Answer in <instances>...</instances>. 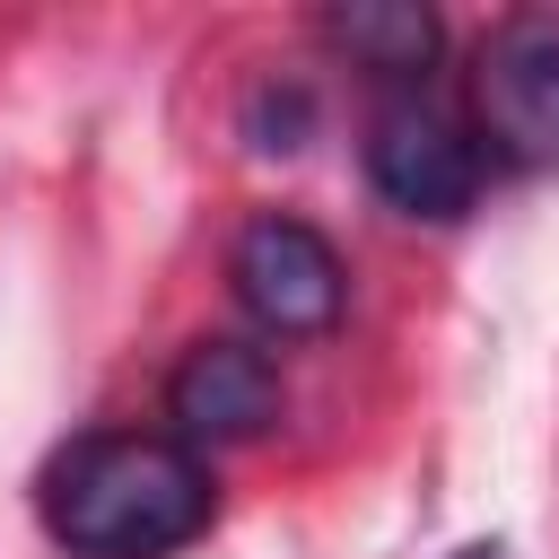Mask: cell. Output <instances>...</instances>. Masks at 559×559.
<instances>
[{
	"mask_svg": "<svg viewBox=\"0 0 559 559\" xmlns=\"http://www.w3.org/2000/svg\"><path fill=\"white\" fill-rule=\"evenodd\" d=\"M454 559H507V550H498V542H463Z\"/></svg>",
	"mask_w": 559,
	"mask_h": 559,
	"instance_id": "obj_7",
	"label": "cell"
},
{
	"mask_svg": "<svg viewBox=\"0 0 559 559\" xmlns=\"http://www.w3.org/2000/svg\"><path fill=\"white\" fill-rule=\"evenodd\" d=\"M480 175H489V148L472 140L463 114H445L419 87L376 105V122H367V183H376L384 210L445 227V218H463L480 201Z\"/></svg>",
	"mask_w": 559,
	"mask_h": 559,
	"instance_id": "obj_2",
	"label": "cell"
},
{
	"mask_svg": "<svg viewBox=\"0 0 559 559\" xmlns=\"http://www.w3.org/2000/svg\"><path fill=\"white\" fill-rule=\"evenodd\" d=\"M323 35H332V52H349L358 70H376L393 87H419L437 61V17L419 0H349L323 17Z\"/></svg>",
	"mask_w": 559,
	"mask_h": 559,
	"instance_id": "obj_6",
	"label": "cell"
},
{
	"mask_svg": "<svg viewBox=\"0 0 559 559\" xmlns=\"http://www.w3.org/2000/svg\"><path fill=\"white\" fill-rule=\"evenodd\" d=\"M35 507L70 559H166L210 533V463L183 437L96 428L44 463Z\"/></svg>",
	"mask_w": 559,
	"mask_h": 559,
	"instance_id": "obj_1",
	"label": "cell"
},
{
	"mask_svg": "<svg viewBox=\"0 0 559 559\" xmlns=\"http://www.w3.org/2000/svg\"><path fill=\"white\" fill-rule=\"evenodd\" d=\"M472 140L542 166L559 157V9H515L472 52Z\"/></svg>",
	"mask_w": 559,
	"mask_h": 559,
	"instance_id": "obj_3",
	"label": "cell"
},
{
	"mask_svg": "<svg viewBox=\"0 0 559 559\" xmlns=\"http://www.w3.org/2000/svg\"><path fill=\"white\" fill-rule=\"evenodd\" d=\"M166 419H175V437L192 454L262 437L280 419V367H271V349H253V341H192L183 367L166 376Z\"/></svg>",
	"mask_w": 559,
	"mask_h": 559,
	"instance_id": "obj_5",
	"label": "cell"
},
{
	"mask_svg": "<svg viewBox=\"0 0 559 559\" xmlns=\"http://www.w3.org/2000/svg\"><path fill=\"white\" fill-rule=\"evenodd\" d=\"M227 280H236V306H245L271 341H314V332L341 323V253H332L306 218H280V210L253 218V227L236 236Z\"/></svg>",
	"mask_w": 559,
	"mask_h": 559,
	"instance_id": "obj_4",
	"label": "cell"
}]
</instances>
